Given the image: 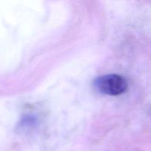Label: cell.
Returning <instances> with one entry per match:
<instances>
[{"label":"cell","mask_w":151,"mask_h":151,"mask_svg":"<svg viewBox=\"0 0 151 151\" xmlns=\"http://www.w3.org/2000/svg\"><path fill=\"white\" fill-rule=\"evenodd\" d=\"M96 89L108 95H120L126 91L128 83L123 77L118 75H106L98 77L94 81Z\"/></svg>","instance_id":"cell-1"}]
</instances>
